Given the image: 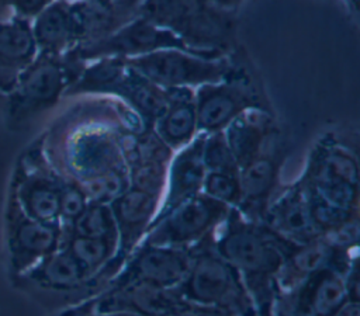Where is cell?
Segmentation results:
<instances>
[{"label":"cell","mask_w":360,"mask_h":316,"mask_svg":"<svg viewBox=\"0 0 360 316\" xmlns=\"http://www.w3.org/2000/svg\"><path fill=\"white\" fill-rule=\"evenodd\" d=\"M215 251L240 275L257 316H271L276 277L295 244L231 208Z\"/></svg>","instance_id":"cell-1"},{"label":"cell","mask_w":360,"mask_h":316,"mask_svg":"<svg viewBox=\"0 0 360 316\" xmlns=\"http://www.w3.org/2000/svg\"><path fill=\"white\" fill-rule=\"evenodd\" d=\"M179 291L186 302L195 306L218 309L231 316H257L239 272L215 250L193 253Z\"/></svg>","instance_id":"cell-2"},{"label":"cell","mask_w":360,"mask_h":316,"mask_svg":"<svg viewBox=\"0 0 360 316\" xmlns=\"http://www.w3.org/2000/svg\"><path fill=\"white\" fill-rule=\"evenodd\" d=\"M146 80L162 88L198 87L228 79L229 63L225 58H208L184 49H160L125 59Z\"/></svg>","instance_id":"cell-3"},{"label":"cell","mask_w":360,"mask_h":316,"mask_svg":"<svg viewBox=\"0 0 360 316\" xmlns=\"http://www.w3.org/2000/svg\"><path fill=\"white\" fill-rule=\"evenodd\" d=\"M229 212L231 206L198 192L156 218L146 232L145 244L190 249L214 233Z\"/></svg>","instance_id":"cell-4"},{"label":"cell","mask_w":360,"mask_h":316,"mask_svg":"<svg viewBox=\"0 0 360 316\" xmlns=\"http://www.w3.org/2000/svg\"><path fill=\"white\" fill-rule=\"evenodd\" d=\"M160 49L188 51L177 34L138 17L118 28H114L100 39L73 46L65 53V58L73 62L101 58L128 59Z\"/></svg>","instance_id":"cell-5"},{"label":"cell","mask_w":360,"mask_h":316,"mask_svg":"<svg viewBox=\"0 0 360 316\" xmlns=\"http://www.w3.org/2000/svg\"><path fill=\"white\" fill-rule=\"evenodd\" d=\"M350 299L346 277L325 267L280 291L271 316H336Z\"/></svg>","instance_id":"cell-6"},{"label":"cell","mask_w":360,"mask_h":316,"mask_svg":"<svg viewBox=\"0 0 360 316\" xmlns=\"http://www.w3.org/2000/svg\"><path fill=\"white\" fill-rule=\"evenodd\" d=\"M357 162L340 146H323L316 150L304 178L311 192L349 212L357 211Z\"/></svg>","instance_id":"cell-7"},{"label":"cell","mask_w":360,"mask_h":316,"mask_svg":"<svg viewBox=\"0 0 360 316\" xmlns=\"http://www.w3.org/2000/svg\"><path fill=\"white\" fill-rule=\"evenodd\" d=\"M69 73L62 56L38 53L7 94L11 115L17 118L53 104L66 88Z\"/></svg>","instance_id":"cell-8"},{"label":"cell","mask_w":360,"mask_h":316,"mask_svg":"<svg viewBox=\"0 0 360 316\" xmlns=\"http://www.w3.org/2000/svg\"><path fill=\"white\" fill-rule=\"evenodd\" d=\"M194 101L197 128L202 133L224 131L245 110L260 107L248 86L226 79L198 86Z\"/></svg>","instance_id":"cell-9"},{"label":"cell","mask_w":360,"mask_h":316,"mask_svg":"<svg viewBox=\"0 0 360 316\" xmlns=\"http://www.w3.org/2000/svg\"><path fill=\"white\" fill-rule=\"evenodd\" d=\"M191 249L143 244L135 253L120 284L145 282L166 289H176L184 281L193 253Z\"/></svg>","instance_id":"cell-10"},{"label":"cell","mask_w":360,"mask_h":316,"mask_svg":"<svg viewBox=\"0 0 360 316\" xmlns=\"http://www.w3.org/2000/svg\"><path fill=\"white\" fill-rule=\"evenodd\" d=\"M264 225L284 240L300 246L322 236L312 212L304 181L287 190L263 213Z\"/></svg>","instance_id":"cell-11"},{"label":"cell","mask_w":360,"mask_h":316,"mask_svg":"<svg viewBox=\"0 0 360 316\" xmlns=\"http://www.w3.org/2000/svg\"><path fill=\"white\" fill-rule=\"evenodd\" d=\"M207 133L200 132L193 140L172 156L167 169L166 195L156 216L165 215L179 202L201 192L207 169L202 160V150ZM153 219V220H155Z\"/></svg>","instance_id":"cell-12"},{"label":"cell","mask_w":360,"mask_h":316,"mask_svg":"<svg viewBox=\"0 0 360 316\" xmlns=\"http://www.w3.org/2000/svg\"><path fill=\"white\" fill-rule=\"evenodd\" d=\"M118 232V256L129 254L139 239L146 235L159 208L160 198L128 187L110 202Z\"/></svg>","instance_id":"cell-13"},{"label":"cell","mask_w":360,"mask_h":316,"mask_svg":"<svg viewBox=\"0 0 360 316\" xmlns=\"http://www.w3.org/2000/svg\"><path fill=\"white\" fill-rule=\"evenodd\" d=\"M38 48L28 20H0V94L7 96L20 73L37 58Z\"/></svg>","instance_id":"cell-14"},{"label":"cell","mask_w":360,"mask_h":316,"mask_svg":"<svg viewBox=\"0 0 360 316\" xmlns=\"http://www.w3.org/2000/svg\"><path fill=\"white\" fill-rule=\"evenodd\" d=\"M169 105L155 122L158 136L174 152L188 145L195 136L197 114L194 91L190 87L166 88Z\"/></svg>","instance_id":"cell-15"},{"label":"cell","mask_w":360,"mask_h":316,"mask_svg":"<svg viewBox=\"0 0 360 316\" xmlns=\"http://www.w3.org/2000/svg\"><path fill=\"white\" fill-rule=\"evenodd\" d=\"M270 131V115L260 107L245 110L222 131L239 169L263 152Z\"/></svg>","instance_id":"cell-16"},{"label":"cell","mask_w":360,"mask_h":316,"mask_svg":"<svg viewBox=\"0 0 360 316\" xmlns=\"http://www.w3.org/2000/svg\"><path fill=\"white\" fill-rule=\"evenodd\" d=\"M38 53L62 56L73 46L72 20L66 1H52L31 24Z\"/></svg>","instance_id":"cell-17"},{"label":"cell","mask_w":360,"mask_h":316,"mask_svg":"<svg viewBox=\"0 0 360 316\" xmlns=\"http://www.w3.org/2000/svg\"><path fill=\"white\" fill-rule=\"evenodd\" d=\"M276 177L277 162L270 153L262 152L243 164L238 173L240 187V202L238 206H248L249 215L256 212L262 218Z\"/></svg>","instance_id":"cell-18"},{"label":"cell","mask_w":360,"mask_h":316,"mask_svg":"<svg viewBox=\"0 0 360 316\" xmlns=\"http://www.w3.org/2000/svg\"><path fill=\"white\" fill-rule=\"evenodd\" d=\"M333 244L322 235L308 243L295 246L287 256L276 277V289L284 291L325 267H330Z\"/></svg>","instance_id":"cell-19"},{"label":"cell","mask_w":360,"mask_h":316,"mask_svg":"<svg viewBox=\"0 0 360 316\" xmlns=\"http://www.w3.org/2000/svg\"><path fill=\"white\" fill-rule=\"evenodd\" d=\"M111 91L125 98L131 107L149 124H155L169 105L167 90L146 80L128 65L124 74L114 84Z\"/></svg>","instance_id":"cell-20"},{"label":"cell","mask_w":360,"mask_h":316,"mask_svg":"<svg viewBox=\"0 0 360 316\" xmlns=\"http://www.w3.org/2000/svg\"><path fill=\"white\" fill-rule=\"evenodd\" d=\"M69 13L73 31V46L100 39L115 28L114 7L111 6L97 1L77 0L76 3L69 4Z\"/></svg>","instance_id":"cell-21"},{"label":"cell","mask_w":360,"mask_h":316,"mask_svg":"<svg viewBox=\"0 0 360 316\" xmlns=\"http://www.w3.org/2000/svg\"><path fill=\"white\" fill-rule=\"evenodd\" d=\"M202 6V0H143L138 17L176 34Z\"/></svg>","instance_id":"cell-22"},{"label":"cell","mask_w":360,"mask_h":316,"mask_svg":"<svg viewBox=\"0 0 360 316\" xmlns=\"http://www.w3.org/2000/svg\"><path fill=\"white\" fill-rule=\"evenodd\" d=\"M117 250V242L75 235L69 243V253L80 264L84 274L96 272L105 264Z\"/></svg>","instance_id":"cell-23"},{"label":"cell","mask_w":360,"mask_h":316,"mask_svg":"<svg viewBox=\"0 0 360 316\" xmlns=\"http://www.w3.org/2000/svg\"><path fill=\"white\" fill-rule=\"evenodd\" d=\"M75 235L115 240L118 244V232L110 204L89 202L83 213L73 222Z\"/></svg>","instance_id":"cell-24"},{"label":"cell","mask_w":360,"mask_h":316,"mask_svg":"<svg viewBox=\"0 0 360 316\" xmlns=\"http://www.w3.org/2000/svg\"><path fill=\"white\" fill-rule=\"evenodd\" d=\"M25 201L31 213L42 223L59 216V187L46 178H37L25 187Z\"/></svg>","instance_id":"cell-25"},{"label":"cell","mask_w":360,"mask_h":316,"mask_svg":"<svg viewBox=\"0 0 360 316\" xmlns=\"http://www.w3.org/2000/svg\"><path fill=\"white\" fill-rule=\"evenodd\" d=\"M167 169L169 163L165 162L135 163L128 167L129 187L162 198L167 181Z\"/></svg>","instance_id":"cell-26"},{"label":"cell","mask_w":360,"mask_h":316,"mask_svg":"<svg viewBox=\"0 0 360 316\" xmlns=\"http://www.w3.org/2000/svg\"><path fill=\"white\" fill-rule=\"evenodd\" d=\"M42 275L48 284L58 288L77 287L86 277L83 268L69 251L51 256L44 265Z\"/></svg>","instance_id":"cell-27"},{"label":"cell","mask_w":360,"mask_h":316,"mask_svg":"<svg viewBox=\"0 0 360 316\" xmlns=\"http://www.w3.org/2000/svg\"><path fill=\"white\" fill-rule=\"evenodd\" d=\"M202 160L207 171L228 173L238 176L239 166L233 157L222 131L207 133L202 150Z\"/></svg>","instance_id":"cell-28"},{"label":"cell","mask_w":360,"mask_h":316,"mask_svg":"<svg viewBox=\"0 0 360 316\" xmlns=\"http://www.w3.org/2000/svg\"><path fill=\"white\" fill-rule=\"evenodd\" d=\"M201 192L231 208H236L240 202V187L235 174L207 171Z\"/></svg>","instance_id":"cell-29"},{"label":"cell","mask_w":360,"mask_h":316,"mask_svg":"<svg viewBox=\"0 0 360 316\" xmlns=\"http://www.w3.org/2000/svg\"><path fill=\"white\" fill-rule=\"evenodd\" d=\"M20 243L30 251L46 253L53 249L56 243V233L51 226L42 222L25 223L20 229Z\"/></svg>","instance_id":"cell-30"},{"label":"cell","mask_w":360,"mask_h":316,"mask_svg":"<svg viewBox=\"0 0 360 316\" xmlns=\"http://www.w3.org/2000/svg\"><path fill=\"white\" fill-rule=\"evenodd\" d=\"M87 205L89 199L76 183H66L59 187V216L73 223Z\"/></svg>","instance_id":"cell-31"},{"label":"cell","mask_w":360,"mask_h":316,"mask_svg":"<svg viewBox=\"0 0 360 316\" xmlns=\"http://www.w3.org/2000/svg\"><path fill=\"white\" fill-rule=\"evenodd\" d=\"M336 316H359V302L356 299H350Z\"/></svg>","instance_id":"cell-32"},{"label":"cell","mask_w":360,"mask_h":316,"mask_svg":"<svg viewBox=\"0 0 360 316\" xmlns=\"http://www.w3.org/2000/svg\"><path fill=\"white\" fill-rule=\"evenodd\" d=\"M83 1H97V3H101V4H105V6H112V0H83Z\"/></svg>","instance_id":"cell-33"},{"label":"cell","mask_w":360,"mask_h":316,"mask_svg":"<svg viewBox=\"0 0 360 316\" xmlns=\"http://www.w3.org/2000/svg\"><path fill=\"white\" fill-rule=\"evenodd\" d=\"M228 1H229V3H231V1H232V0H228Z\"/></svg>","instance_id":"cell-34"}]
</instances>
